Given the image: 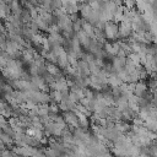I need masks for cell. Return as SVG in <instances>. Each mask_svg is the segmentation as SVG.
<instances>
[{
  "label": "cell",
  "mask_w": 157,
  "mask_h": 157,
  "mask_svg": "<svg viewBox=\"0 0 157 157\" xmlns=\"http://www.w3.org/2000/svg\"><path fill=\"white\" fill-rule=\"evenodd\" d=\"M4 72H5V75L9 76V77H12V78H15V80H18V77H20L21 74H22V66H21V64H20L18 61H16V60H10V61L6 64V66L4 67Z\"/></svg>",
  "instance_id": "obj_1"
},
{
  "label": "cell",
  "mask_w": 157,
  "mask_h": 157,
  "mask_svg": "<svg viewBox=\"0 0 157 157\" xmlns=\"http://www.w3.org/2000/svg\"><path fill=\"white\" fill-rule=\"evenodd\" d=\"M103 33H104V37L108 38V39H115L119 37L118 34V25L115 22H105L104 26H103Z\"/></svg>",
  "instance_id": "obj_2"
},
{
  "label": "cell",
  "mask_w": 157,
  "mask_h": 157,
  "mask_svg": "<svg viewBox=\"0 0 157 157\" xmlns=\"http://www.w3.org/2000/svg\"><path fill=\"white\" fill-rule=\"evenodd\" d=\"M52 87L54 88V91H59V92H67V88H69V82L64 78V77H59V78H55L52 83Z\"/></svg>",
  "instance_id": "obj_3"
},
{
  "label": "cell",
  "mask_w": 157,
  "mask_h": 157,
  "mask_svg": "<svg viewBox=\"0 0 157 157\" xmlns=\"http://www.w3.org/2000/svg\"><path fill=\"white\" fill-rule=\"evenodd\" d=\"M63 119L65 121V124L72 126V128H78V119H77V115L74 113V112H65L64 115H63Z\"/></svg>",
  "instance_id": "obj_4"
},
{
  "label": "cell",
  "mask_w": 157,
  "mask_h": 157,
  "mask_svg": "<svg viewBox=\"0 0 157 157\" xmlns=\"http://www.w3.org/2000/svg\"><path fill=\"white\" fill-rule=\"evenodd\" d=\"M132 33V28L131 25L128 22H120V25L118 26V34L121 38H128L130 37Z\"/></svg>",
  "instance_id": "obj_5"
},
{
  "label": "cell",
  "mask_w": 157,
  "mask_h": 157,
  "mask_svg": "<svg viewBox=\"0 0 157 157\" xmlns=\"http://www.w3.org/2000/svg\"><path fill=\"white\" fill-rule=\"evenodd\" d=\"M147 91V85L144 82V81H139L134 85V94L136 97H142Z\"/></svg>",
  "instance_id": "obj_6"
},
{
  "label": "cell",
  "mask_w": 157,
  "mask_h": 157,
  "mask_svg": "<svg viewBox=\"0 0 157 157\" xmlns=\"http://www.w3.org/2000/svg\"><path fill=\"white\" fill-rule=\"evenodd\" d=\"M104 49L110 55H118V53L120 50V44L117 43V42H114V43H105L104 44Z\"/></svg>",
  "instance_id": "obj_7"
},
{
  "label": "cell",
  "mask_w": 157,
  "mask_h": 157,
  "mask_svg": "<svg viewBox=\"0 0 157 157\" xmlns=\"http://www.w3.org/2000/svg\"><path fill=\"white\" fill-rule=\"evenodd\" d=\"M48 40H49V43H50V44H54V47H55V45H60V44L64 42L63 36H61L59 32L50 33V34H49V37H48Z\"/></svg>",
  "instance_id": "obj_8"
},
{
  "label": "cell",
  "mask_w": 157,
  "mask_h": 157,
  "mask_svg": "<svg viewBox=\"0 0 157 157\" xmlns=\"http://www.w3.org/2000/svg\"><path fill=\"white\" fill-rule=\"evenodd\" d=\"M125 63H126V60H125V58H123V56H115V58L113 59V61H112L113 67H114L117 71L124 69V67H125Z\"/></svg>",
  "instance_id": "obj_9"
},
{
  "label": "cell",
  "mask_w": 157,
  "mask_h": 157,
  "mask_svg": "<svg viewBox=\"0 0 157 157\" xmlns=\"http://www.w3.org/2000/svg\"><path fill=\"white\" fill-rule=\"evenodd\" d=\"M107 83L110 85V86L114 87V88L120 87V86L123 85V82L119 80V77H118L117 75H108V77H107Z\"/></svg>",
  "instance_id": "obj_10"
},
{
  "label": "cell",
  "mask_w": 157,
  "mask_h": 157,
  "mask_svg": "<svg viewBox=\"0 0 157 157\" xmlns=\"http://www.w3.org/2000/svg\"><path fill=\"white\" fill-rule=\"evenodd\" d=\"M47 72L50 75V76H58L59 74H60V70H59V67H58V65L56 64H48L47 65Z\"/></svg>",
  "instance_id": "obj_11"
},
{
  "label": "cell",
  "mask_w": 157,
  "mask_h": 157,
  "mask_svg": "<svg viewBox=\"0 0 157 157\" xmlns=\"http://www.w3.org/2000/svg\"><path fill=\"white\" fill-rule=\"evenodd\" d=\"M22 55H23V59H25L26 61H31V63L34 61L36 53H34L32 49H25L23 53H22Z\"/></svg>",
  "instance_id": "obj_12"
},
{
  "label": "cell",
  "mask_w": 157,
  "mask_h": 157,
  "mask_svg": "<svg viewBox=\"0 0 157 157\" xmlns=\"http://www.w3.org/2000/svg\"><path fill=\"white\" fill-rule=\"evenodd\" d=\"M55 103H60L61 102V99H63V93L61 92H59V91H53L52 93H50V96H49Z\"/></svg>",
  "instance_id": "obj_13"
},
{
  "label": "cell",
  "mask_w": 157,
  "mask_h": 157,
  "mask_svg": "<svg viewBox=\"0 0 157 157\" xmlns=\"http://www.w3.org/2000/svg\"><path fill=\"white\" fill-rule=\"evenodd\" d=\"M5 108H6V107H5V105H4V103H2L1 101H0V113H2Z\"/></svg>",
  "instance_id": "obj_14"
}]
</instances>
